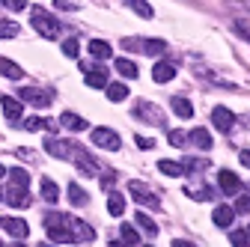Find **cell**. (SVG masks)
Segmentation results:
<instances>
[{
    "label": "cell",
    "instance_id": "cell-1",
    "mask_svg": "<svg viewBox=\"0 0 250 247\" xmlns=\"http://www.w3.org/2000/svg\"><path fill=\"white\" fill-rule=\"evenodd\" d=\"M72 214H48L45 218V229L51 235V241H72V229H69Z\"/></svg>",
    "mask_w": 250,
    "mask_h": 247
},
{
    "label": "cell",
    "instance_id": "cell-2",
    "mask_svg": "<svg viewBox=\"0 0 250 247\" xmlns=\"http://www.w3.org/2000/svg\"><path fill=\"white\" fill-rule=\"evenodd\" d=\"M30 21H33V27L39 30V33H42L45 39H57V36H60V24H57V21H54L45 9H33Z\"/></svg>",
    "mask_w": 250,
    "mask_h": 247
},
{
    "label": "cell",
    "instance_id": "cell-3",
    "mask_svg": "<svg viewBox=\"0 0 250 247\" xmlns=\"http://www.w3.org/2000/svg\"><path fill=\"white\" fill-rule=\"evenodd\" d=\"M134 116L152 122V125H164V110L158 104H152V102H137L134 104Z\"/></svg>",
    "mask_w": 250,
    "mask_h": 247
},
{
    "label": "cell",
    "instance_id": "cell-4",
    "mask_svg": "<svg viewBox=\"0 0 250 247\" xmlns=\"http://www.w3.org/2000/svg\"><path fill=\"white\" fill-rule=\"evenodd\" d=\"M69 229H72V244H86V241L96 238V229H92L86 221L75 218V214H72V221H69Z\"/></svg>",
    "mask_w": 250,
    "mask_h": 247
},
{
    "label": "cell",
    "instance_id": "cell-5",
    "mask_svg": "<svg viewBox=\"0 0 250 247\" xmlns=\"http://www.w3.org/2000/svg\"><path fill=\"white\" fill-rule=\"evenodd\" d=\"M18 102L36 104V107H48V104H51V96H48L45 89H36V86H21V89H18Z\"/></svg>",
    "mask_w": 250,
    "mask_h": 247
},
{
    "label": "cell",
    "instance_id": "cell-6",
    "mask_svg": "<svg viewBox=\"0 0 250 247\" xmlns=\"http://www.w3.org/2000/svg\"><path fill=\"white\" fill-rule=\"evenodd\" d=\"M128 194L140 203V206H149V208H158V197H155L143 182H128Z\"/></svg>",
    "mask_w": 250,
    "mask_h": 247
},
{
    "label": "cell",
    "instance_id": "cell-7",
    "mask_svg": "<svg viewBox=\"0 0 250 247\" xmlns=\"http://www.w3.org/2000/svg\"><path fill=\"white\" fill-rule=\"evenodd\" d=\"M211 122H214L217 131L229 134V131L235 128V113H232L229 107H214V110H211Z\"/></svg>",
    "mask_w": 250,
    "mask_h": 247
},
{
    "label": "cell",
    "instance_id": "cell-8",
    "mask_svg": "<svg viewBox=\"0 0 250 247\" xmlns=\"http://www.w3.org/2000/svg\"><path fill=\"white\" fill-rule=\"evenodd\" d=\"M92 143H96V146H104V149H110V152H116V149H119V134L110 131V128H96V131H92Z\"/></svg>",
    "mask_w": 250,
    "mask_h": 247
},
{
    "label": "cell",
    "instance_id": "cell-9",
    "mask_svg": "<svg viewBox=\"0 0 250 247\" xmlns=\"http://www.w3.org/2000/svg\"><path fill=\"white\" fill-rule=\"evenodd\" d=\"M217 182H221V191H224L227 197H235V194L241 191V179H238L235 173H229V170H221V173H217Z\"/></svg>",
    "mask_w": 250,
    "mask_h": 247
},
{
    "label": "cell",
    "instance_id": "cell-10",
    "mask_svg": "<svg viewBox=\"0 0 250 247\" xmlns=\"http://www.w3.org/2000/svg\"><path fill=\"white\" fill-rule=\"evenodd\" d=\"M0 226H3L12 238H27V232H30V226L21 218H0Z\"/></svg>",
    "mask_w": 250,
    "mask_h": 247
},
{
    "label": "cell",
    "instance_id": "cell-11",
    "mask_svg": "<svg viewBox=\"0 0 250 247\" xmlns=\"http://www.w3.org/2000/svg\"><path fill=\"white\" fill-rule=\"evenodd\" d=\"M211 221L221 226V229H229V226H232V221H235V211H232L229 206H217V208H214V214H211Z\"/></svg>",
    "mask_w": 250,
    "mask_h": 247
},
{
    "label": "cell",
    "instance_id": "cell-12",
    "mask_svg": "<svg viewBox=\"0 0 250 247\" xmlns=\"http://www.w3.org/2000/svg\"><path fill=\"white\" fill-rule=\"evenodd\" d=\"M152 78L158 81V83H167V81H173V78H176V66H173V63H164V60H161V63H155Z\"/></svg>",
    "mask_w": 250,
    "mask_h": 247
},
{
    "label": "cell",
    "instance_id": "cell-13",
    "mask_svg": "<svg viewBox=\"0 0 250 247\" xmlns=\"http://www.w3.org/2000/svg\"><path fill=\"white\" fill-rule=\"evenodd\" d=\"M6 200H9V206H15V208H27L30 203V191H24V188H9L6 191Z\"/></svg>",
    "mask_w": 250,
    "mask_h": 247
},
{
    "label": "cell",
    "instance_id": "cell-14",
    "mask_svg": "<svg viewBox=\"0 0 250 247\" xmlns=\"http://www.w3.org/2000/svg\"><path fill=\"white\" fill-rule=\"evenodd\" d=\"M0 102H3V113H6V119H9V122H18V119H21V102H18V99L3 96Z\"/></svg>",
    "mask_w": 250,
    "mask_h": 247
},
{
    "label": "cell",
    "instance_id": "cell-15",
    "mask_svg": "<svg viewBox=\"0 0 250 247\" xmlns=\"http://www.w3.org/2000/svg\"><path fill=\"white\" fill-rule=\"evenodd\" d=\"M83 72H86V83L89 86L107 89V72H102V69H86V66H83Z\"/></svg>",
    "mask_w": 250,
    "mask_h": 247
},
{
    "label": "cell",
    "instance_id": "cell-16",
    "mask_svg": "<svg viewBox=\"0 0 250 247\" xmlns=\"http://www.w3.org/2000/svg\"><path fill=\"white\" fill-rule=\"evenodd\" d=\"M60 125H66L69 131H83V128H86V119L78 116V113H62V116H60Z\"/></svg>",
    "mask_w": 250,
    "mask_h": 247
},
{
    "label": "cell",
    "instance_id": "cell-17",
    "mask_svg": "<svg viewBox=\"0 0 250 247\" xmlns=\"http://www.w3.org/2000/svg\"><path fill=\"white\" fill-rule=\"evenodd\" d=\"M134 221H137V226H140V229H143V232H146L149 238H152V235H158V224H155V221L149 218V214L137 211V214H134Z\"/></svg>",
    "mask_w": 250,
    "mask_h": 247
},
{
    "label": "cell",
    "instance_id": "cell-18",
    "mask_svg": "<svg viewBox=\"0 0 250 247\" xmlns=\"http://www.w3.org/2000/svg\"><path fill=\"white\" fill-rule=\"evenodd\" d=\"M173 113L182 116V119H191V116H194V107H191V102H188V99L176 96V99H173Z\"/></svg>",
    "mask_w": 250,
    "mask_h": 247
},
{
    "label": "cell",
    "instance_id": "cell-19",
    "mask_svg": "<svg viewBox=\"0 0 250 247\" xmlns=\"http://www.w3.org/2000/svg\"><path fill=\"white\" fill-rule=\"evenodd\" d=\"M107 211L119 218V214L125 211V197H122V194H116V191H110V197H107Z\"/></svg>",
    "mask_w": 250,
    "mask_h": 247
},
{
    "label": "cell",
    "instance_id": "cell-20",
    "mask_svg": "<svg viewBox=\"0 0 250 247\" xmlns=\"http://www.w3.org/2000/svg\"><path fill=\"white\" fill-rule=\"evenodd\" d=\"M89 54L96 57V60H107V57H110V45L102 42V39H92V42H89Z\"/></svg>",
    "mask_w": 250,
    "mask_h": 247
},
{
    "label": "cell",
    "instance_id": "cell-21",
    "mask_svg": "<svg viewBox=\"0 0 250 247\" xmlns=\"http://www.w3.org/2000/svg\"><path fill=\"white\" fill-rule=\"evenodd\" d=\"M9 179H12V185H9V188H24V191H27V185H30V176H27V170L15 167V170H9Z\"/></svg>",
    "mask_w": 250,
    "mask_h": 247
},
{
    "label": "cell",
    "instance_id": "cell-22",
    "mask_svg": "<svg viewBox=\"0 0 250 247\" xmlns=\"http://www.w3.org/2000/svg\"><path fill=\"white\" fill-rule=\"evenodd\" d=\"M191 143L197 149H211V134L206 128H197V131H191Z\"/></svg>",
    "mask_w": 250,
    "mask_h": 247
},
{
    "label": "cell",
    "instance_id": "cell-23",
    "mask_svg": "<svg viewBox=\"0 0 250 247\" xmlns=\"http://www.w3.org/2000/svg\"><path fill=\"white\" fill-rule=\"evenodd\" d=\"M206 167H208L206 158H185L182 161V173H203Z\"/></svg>",
    "mask_w": 250,
    "mask_h": 247
},
{
    "label": "cell",
    "instance_id": "cell-24",
    "mask_svg": "<svg viewBox=\"0 0 250 247\" xmlns=\"http://www.w3.org/2000/svg\"><path fill=\"white\" fill-rule=\"evenodd\" d=\"M0 75H6V78L18 81L24 72H21V66H15V63H12V60H3V57H0Z\"/></svg>",
    "mask_w": 250,
    "mask_h": 247
},
{
    "label": "cell",
    "instance_id": "cell-25",
    "mask_svg": "<svg viewBox=\"0 0 250 247\" xmlns=\"http://www.w3.org/2000/svg\"><path fill=\"white\" fill-rule=\"evenodd\" d=\"M122 241L128 244V247L140 244V232H137V226H134V224H122Z\"/></svg>",
    "mask_w": 250,
    "mask_h": 247
},
{
    "label": "cell",
    "instance_id": "cell-26",
    "mask_svg": "<svg viewBox=\"0 0 250 247\" xmlns=\"http://www.w3.org/2000/svg\"><path fill=\"white\" fill-rule=\"evenodd\" d=\"M27 131H54L57 125H51L48 119H39V116H33V119H27V125H24Z\"/></svg>",
    "mask_w": 250,
    "mask_h": 247
},
{
    "label": "cell",
    "instance_id": "cell-27",
    "mask_svg": "<svg viewBox=\"0 0 250 247\" xmlns=\"http://www.w3.org/2000/svg\"><path fill=\"white\" fill-rule=\"evenodd\" d=\"M125 96H128V86L125 83H107V99L110 102H122Z\"/></svg>",
    "mask_w": 250,
    "mask_h": 247
},
{
    "label": "cell",
    "instance_id": "cell-28",
    "mask_svg": "<svg viewBox=\"0 0 250 247\" xmlns=\"http://www.w3.org/2000/svg\"><path fill=\"white\" fill-rule=\"evenodd\" d=\"M116 72L125 75V78H137V66L131 63V60H122V57L116 60Z\"/></svg>",
    "mask_w": 250,
    "mask_h": 247
},
{
    "label": "cell",
    "instance_id": "cell-29",
    "mask_svg": "<svg viewBox=\"0 0 250 247\" xmlns=\"http://www.w3.org/2000/svg\"><path fill=\"white\" fill-rule=\"evenodd\" d=\"M42 197H45L48 203H57V200H60V188H57L51 179H45V182H42Z\"/></svg>",
    "mask_w": 250,
    "mask_h": 247
},
{
    "label": "cell",
    "instance_id": "cell-30",
    "mask_svg": "<svg viewBox=\"0 0 250 247\" xmlns=\"http://www.w3.org/2000/svg\"><path fill=\"white\" fill-rule=\"evenodd\" d=\"M69 200H72V206H83V203H86V194L81 191V185H78V182L69 185Z\"/></svg>",
    "mask_w": 250,
    "mask_h": 247
},
{
    "label": "cell",
    "instance_id": "cell-31",
    "mask_svg": "<svg viewBox=\"0 0 250 247\" xmlns=\"http://www.w3.org/2000/svg\"><path fill=\"white\" fill-rule=\"evenodd\" d=\"M18 36V24L15 21H0V39H15Z\"/></svg>",
    "mask_w": 250,
    "mask_h": 247
},
{
    "label": "cell",
    "instance_id": "cell-32",
    "mask_svg": "<svg viewBox=\"0 0 250 247\" xmlns=\"http://www.w3.org/2000/svg\"><path fill=\"white\" fill-rule=\"evenodd\" d=\"M188 197H194V200H214V191L208 188V185H206V188H188Z\"/></svg>",
    "mask_w": 250,
    "mask_h": 247
},
{
    "label": "cell",
    "instance_id": "cell-33",
    "mask_svg": "<svg viewBox=\"0 0 250 247\" xmlns=\"http://www.w3.org/2000/svg\"><path fill=\"white\" fill-rule=\"evenodd\" d=\"M158 170L167 176H182V164L179 161H158Z\"/></svg>",
    "mask_w": 250,
    "mask_h": 247
},
{
    "label": "cell",
    "instance_id": "cell-34",
    "mask_svg": "<svg viewBox=\"0 0 250 247\" xmlns=\"http://www.w3.org/2000/svg\"><path fill=\"white\" fill-rule=\"evenodd\" d=\"M164 48H167V45H164L161 39H146V42H143V51H146L149 57H155V54H161Z\"/></svg>",
    "mask_w": 250,
    "mask_h": 247
},
{
    "label": "cell",
    "instance_id": "cell-35",
    "mask_svg": "<svg viewBox=\"0 0 250 247\" xmlns=\"http://www.w3.org/2000/svg\"><path fill=\"white\" fill-rule=\"evenodd\" d=\"M128 6H134V12L137 15H143V18H152L155 12H152V6L146 3V0H134V3H128Z\"/></svg>",
    "mask_w": 250,
    "mask_h": 247
},
{
    "label": "cell",
    "instance_id": "cell-36",
    "mask_svg": "<svg viewBox=\"0 0 250 247\" xmlns=\"http://www.w3.org/2000/svg\"><path fill=\"white\" fill-rule=\"evenodd\" d=\"M62 54H66L69 60H75L78 57V39H66V42H62Z\"/></svg>",
    "mask_w": 250,
    "mask_h": 247
},
{
    "label": "cell",
    "instance_id": "cell-37",
    "mask_svg": "<svg viewBox=\"0 0 250 247\" xmlns=\"http://www.w3.org/2000/svg\"><path fill=\"white\" fill-rule=\"evenodd\" d=\"M232 211H235V214H247V211H250V197H238L235 206H232Z\"/></svg>",
    "mask_w": 250,
    "mask_h": 247
},
{
    "label": "cell",
    "instance_id": "cell-38",
    "mask_svg": "<svg viewBox=\"0 0 250 247\" xmlns=\"http://www.w3.org/2000/svg\"><path fill=\"white\" fill-rule=\"evenodd\" d=\"M0 6H6V9H12V12H21V9H27L30 3H27V0H3Z\"/></svg>",
    "mask_w": 250,
    "mask_h": 247
},
{
    "label": "cell",
    "instance_id": "cell-39",
    "mask_svg": "<svg viewBox=\"0 0 250 247\" xmlns=\"http://www.w3.org/2000/svg\"><path fill=\"white\" fill-rule=\"evenodd\" d=\"M229 241H232V247H247L250 238H247V232H238V229H235V232L229 235Z\"/></svg>",
    "mask_w": 250,
    "mask_h": 247
},
{
    "label": "cell",
    "instance_id": "cell-40",
    "mask_svg": "<svg viewBox=\"0 0 250 247\" xmlns=\"http://www.w3.org/2000/svg\"><path fill=\"white\" fill-rule=\"evenodd\" d=\"M185 140H188V137H185L182 131H170V143H173V146H185Z\"/></svg>",
    "mask_w": 250,
    "mask_h": 247
},
{
    "label": "cell",
    "instance_id": "cell-41",
    "mask_svg": "<svg viewBox=\"0 0 250 247\" xmlns=\"http://www.w3.org/2000/svg\"><path fill=\"white\" fill-rule=\"evenodd\" d=\"M134 143H137V146H140V149H152V146H155V143H152V140H149V137H140V134H137V137H134Z\"/></svg>",
    "mask_w": 250,
    "mask_h": 247
},
{
    "label": "cell",
    "instance_id": "cell-42",
    "mask_svg": "<svg viewBox=\"0 0 250 247\" xmlns=\"http://www.w3.org/2000/svg\"><path fill=\"white\" fill-rule=\"evenodd\" d=\"M57 9H66V12H75V9H81L78 3H62V0H60V3H54Z\"/></svg>",
    "mask_w": 250,
    "mask_h": 247
},
{
    "label": "cell",
    "instance_id": "cell-43",
    "mask_svg": "<svg viewBox=\"0 0 250 247\" xmlns=\"http://www.w3.org/2000/svg\"><path fill=\"white\" fill-rule=\"evenodd\" d=\"M113 182H116V176H113V173H110V176H104V179H102V185H104V188H113Z\"/></svg>",
    "mask_w": 250,
    "mask_h": 247
},
{
    "label": "cell",
    "instance_id": "cell-44",
    "mask_svg": "<svg viewBox=\"0 0 250 247\" xmlns=\"http://www.w3.org/2000/svg\"><path fill=\"white\" fill-rule=\"evenodd\" d=\"M238 158H241V164H244V167H250V149H244Z\"/></svg>",
    "mask_w": 250,
    "mask_h": 247
},
{
    "label": "cell",
    "instance_id": "cell-45",
    "mask_svg": "<svg viewBox=\"0 0 250 247\" xmlns=\"http://www.w3.org/2000/svg\"><path fill=\"white\" fill-rule=\"evenodd\" d=\"M173 247H197V244H191V241H182V238H176V241H173Z\"/></svg>",
    "mask_w": 250,
    "mask_h": 247
},
{
    "label": "cell",
    "instance_id": "cell-46",
    "mask_svg": "<svg viewBox=\"0 0 250 247\" xmlns=\"http://www.w3.org/2000/svg\"><path fill=\"white\" fill-rule=\"evenodd\" d=\"M110 247H128V244H125V241L119 238V241H110Z\"/></svg>",
    "mask_w": 250,
    "mask_h": 247
},
{
    "label": "cell",
    "instance_id": "cell-47",
    "mask_svg": "<svg viewBox=\"0 0 250 247\" xmlns=\"http://www.w3.org/2000/svg\"><path fill=\"white\" fill-rule=\"evenodd\" d=\"M9 247H24V244H15V241H12V244H9Z\"/></svg>",
    "mask_w": 250,
    "mask_h": 247
},
{
    "label": "cell",
    "instance_id": "cell-48",
    "mask_svg": "<svg viewBox=\"0 0 250 247\" xmlns=\"http://www.w3.org/2000/svg\"><path fill=\"white\" fill-rule=\"evenodd\" d=\"M39 247H54V244H39Z\"/></svg>",
    "mask_w": 250,
    "mask_h": 247
},
{
    "label": "cell",
    "instance_id": "cell-49",
    "mask_svg": "<svg viewBox=\"0 0 250 247\" xmlns=\"http://www.w3.org/2000/svg\"><path fill=\"white\" fill-rule=\"evenodd\" d=\"M3 173H6V170H3V167H0V176H3Z\"/></svg>",
    "mask_w": 250,
    "mask_h": 247
},
{
    "label": "cell",
    "instance_id": "cell-50",
    "mask_svg": "<svg viewBox=\"0 0 250 247\" xmlns=\"http://www.w3.org/2000/svg\"><path fill=\"white\" fill-rule=\"evenodd\" d=\"M247 238H250V226H247Z\"/></svg>",
    "mask_w": 250,
    "mask_h": 247
},
{
    "label": "cell",
    "instance_id": "cell-51",
    "mask_svg": "<svg viewBox=\"0 0 250 247\" xmlns=\"http://www.w3.org/2000/svg\"><path fill=\"white\" fill-rule=\"evenodd\" d=\"M244 122H250V116H247V119H244Z\"/></svg>",
    "mask_w": 250,
    "mask_h": 247
},
{
    "label": "cell",
    "instance_id": "cell-52",
    "mask_svg": "<svg viewBox=\"0 0 250 247\" xmlns=\"http://www.w3.org/2000/svg\"><path fill=\"white\" fill-rule=\"evenodd\" d=\"M0 247H3V241H0Z\"/></svg>",
    "mask_w": 250,
    "mask_h": 247
},
{
    "label": "cell",
    "instance_id": "cell-53",
    "mask_svg": "<svg viewBox=\"0 0 250 247\" xmlns=\"http://www.w3.org/2000/svg\"><path fill=\"white\" fill-rule=\"evenodd\" d=\"M0 197H3V194H0Z\"/></svg>",
    "mask_w": 250,
    "mask_h": 247
},
{
    "label": "cell",
    "instance_id": "cell-54",
    "mask_svg": "<svg viewBox=\"0 0 250 247\" xmlns=\"http://www.w3.org/2000/svg\"><path fill=\"white\" fill-rule=\"evenodd\" d=\"M146 247H149V244H146Z\"/></svg>",
    "mask_w": 250,
    "mask_h": 247
}]
</instances>
